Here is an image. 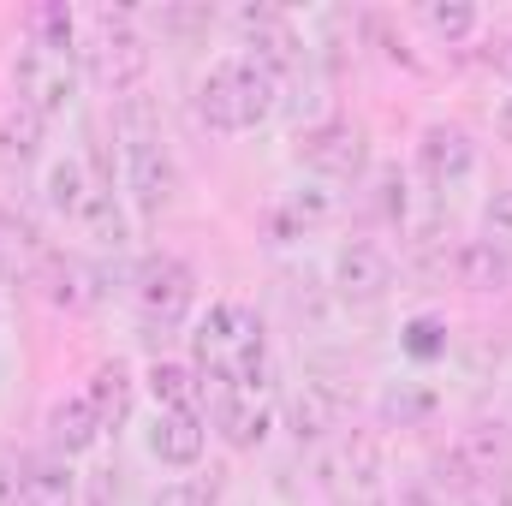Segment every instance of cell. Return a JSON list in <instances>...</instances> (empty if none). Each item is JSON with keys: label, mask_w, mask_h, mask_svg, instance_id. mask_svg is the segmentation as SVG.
<instances>
[{"label": "cell", "mask_w": 512, "mask_h": 506, "mask_svg": "<svg viewBox=\"0 0 512 506\" xmlns=\"http://www.w3.org/2000/svg\"><path fill=\"white\" fill-rule=\"evenodd\" d=\"M191 370L209 387H268L274 358H268V328L251 304H209L191 322Z\"/></svg>", "instance_id": "cell-1"}, {"label": "cell", "mask_w": 512, "mask_h": 506, "mask_svg": "<svg viewBox=\"0 0 512 506\" xmlns=\"http://www.w3.org/2000/svg\"><path fill=\"white\" fill-rule=\"evenodd\" d=\"M280 108V78L251 60L245 48L209 60V72L197 78V114L209 131H227V137H245V131L268 126Z\"/></svg>", "instance_id": "cell-2"}, {"label": "cell", "mask_w": 512, "mask_h": 506, "mask_svg": "<svg viewBox=\"0 0 512 506\" xmlns=\"http://www.w3.org/2000/svg\"><path fill=\"white\" fill-rule=\"evenodd\" d=\"M78 72L96 84V90H108V96H137V84L149 78V36L143 30H131L126 18H114V12H102V18H90L84 24V36H78Z\"/></svg>", "instance_id": "cell-3"}, {"label": "cell", "mask_w": 512, "mask_h": 506, "mask_svg": "<svg viewBox=\"0 0 512 506\" xmlns=\"http://www.w3.org/2000/svg\"><path fill=\"white\" fill-rule=\"evenodd\" d=\"M78 84H84V72H78L72 54L48 48V42H36V36L18 42V54H12V102H18V108L42 114V120L54 126L60 114H72Z\"/></svg>", "instance_id": "cell-4"}, {"label": "cell", "mask_w": 512, "mask_h": 506, "mask_svg": "<svg viewBox=\"0 0 512 506\" xmlns=\"http://www.w3.org/2000/svg\"><path fill=\"white\" fill-rule=\"evenodd\" d=\"M131 304L149 328H185L197 322V268L173 251H149L131 268Z\"/></svg>", "instance_id": "cell-5"}, {"label": "cell", "mask_w": 512, "mask_h": 506, "mask_svg": "<svg viewBox=\"0 0 512 506\" xmlns=\"http://www.w3.org/2000/svg\"><path fill=\"white\" fill-rule=\"evenodd\" d=\"M477 167H483V149H477V137L465 126H447V120L423 126V137H417V179H423V191L435 203L465 197L477 185Z\"/></svg>", "instance_id": "cell-6"}, {"label": "cell", "mask_w": 512, "mask_h": 506, "mask_svg": "<svg viewBox=\"0 0 512 506\" xmlns=\"http://www.w3.org/2000/svg\"><path fill=\"white\" fill-rule=\"evenodd\" d=\"M298 167L322 185H358L370 173V131L358 120H316L298 131Z\"/></svg>", "instance_id": "cell-7"}, {"label": "cell", "mask_w": 512, "mask_h": 506, "mask_svg": "<svg viewBox=\"0 0 512 506\" xmlns=\"http://www.w3.org/2000/svg\"><path fill=\"white\" fill-rule=\"evenodd\" d=\"M120 185H126V203L137 215L173 209V197H179V161H173V149H167L161 131L120 137Z\"/></svg>", "instance_id": "cell-8"}, {"label": "cell", "mask_w": 512, "mask_h": 506, "mask_svg": "<svg viewBox=\"0 0 512 506\" xmlns=\"http://www.w3.org/2000/svg\"><path fill=\"white\" fill-rule=\"evenodd\" d=\"M209 429L233 447V453H256L268 435H274V393L268 387H209V405H203Z\"/></svg>", "instance_id": "cell-9"}, {"label": "cell", "mask_w": 512, "mask_h": 506, "mask_svg": "<svg viewBox=\"0 0 512 506\" xmlns=\"http://www.w3.org/2000/svg\"><path fill=\"white\" fill-rule=\"evenodd\" d=\"M316 483L322 489H334V495H376V483H382V447H376V435H364V429H340L334 441H322L316 447Z\"/></svg>", "instance_id": "cell-10"}, {"label": "cell", "mask_w": 512, "mask_h": 506, "mask_svg": "<svg viewBox=\"0 0 512 506\" xmlns=\"http://www.w3.org/2000/svg\"><path fill=\"white\" fill-rule=\"evenodd\" d=\"M441 471H453L459 489H471V483H501V477L512 471V429L507 423H495V417L465 423V429L453 435Z\"/></svg>", "instance_id": "cell-11"}, {"label": "cell", "mask_w": 512, "mask_h": 506, "mask_svg": "<svg viewBox=\"0 0 512 506\" xmlns=\"http://www.w3.org/2000/svg\"><path fill=\"white\" fill-rule=\"evenodd\" d=\"M328 280H334L340 304L370 310V304H382L387 292H393V256L382 245H370V239H346L334 251V262H328Z\"/></svg>", "instance_id": "cell-12"}, {"label": "cell", "mask_w": 512, "mask_h": 506, "mask_svg": "<svg viewBox=\"0 0 512 506\" xmlns=\"http://www.w3.org/2000/svg\"><path fill=\"white\" fill-rule=\"evenodd\" d=\"M286 417H292V435L298 441H334L340 429H346V417H352V393L340 387L334 376H304L292 387V399H286Z\"/></svg>", "instance_id": "cell-13"}, {"label": "cell", "mask_w": 512, "mask_h": 506, "mask_svg": "<svg viewBox=\"0 0 512 506\" xmlns=\"http://www.w3.org/2000/svg\"><path fill=\"white\" fill-rule=\"evenodd\" d=\"M143 447L167 471H197L209 453V417L203 411H155L143 429Z\"/></svg>", "instance_id": "cell-14"}, {"label": "cell", "mask_w": 512, "mask_h": 506, "mask_svg": "<svg viewBox=\"0 0 512 506\" xmlns=\"http://www.w3.org/2000/svg\"><path fill=\"white\" fill-rule=\"evenodd\" d=\"M233 24L245 30V54L262 60L274 78L280 72H292L298 60H304V36L292 30V18H280L274 6H245V12H233Z\"/></svg>", "instance_id": "cell-15"}, {"label": "cell", "mask_w": 512, "mask_h": 506, "mask_svg": "<svg viewBox=\"0 0 512 506\" xmlns=\"http://www.w3.org/2000/svg\"><path fill=\"white\" fill-rule=\"evenodd\" d=\"M334 215H340V197H334L322 179H304V185L280 191V203L268 209V233H274L280 245H286V239H310V233H322Z\"/></svg>", "instance_id": "cell-16"}, {"label": "cell", "mask_w": 512, "mask_h": 506, "mask_svg": "<svg viewBox=\"0 0 512 506\" xmlns=\"http://www.w3.org/2000/svg\"><path fill=\"white\" fill-rule=\"evenodd\" d=\"M18 506H78V471L60 453L18 459Z\"/></svg>", "instance_id": "cell-17"}, {"label": "cell", "mask_w": 512, "mask_h": 506, "mask_svg": "<svg viewBox=\"0 0 512 506\" xmlns=\"http://www.w3.org/2000/svg\"><path fill=\"white\" fill-rule=\"evenodd\" d=\"M102 417H96V405L84 399V393H66V399H54L48 405V447L60 453V459H78V453H96L102 447Z\"/></svg>", "instance_id": "cell-18"}, {"label": "cell", "mask_w": 512, "mask_h": 506, "mask_svg": "<svg viewBox=\"0 0 512 506\" xmlns=\"http://www.w3.org/2000/svg\"><path fill=\"white\" fill-rule=\"evenodd\" d=\"M0 167L6 173H30V167H48V120L6 102L0 108Z\"/></svg>", "instance_id": "cell-19"}, {"label": "cell", "mask_w": 512, "mask_h": 506, "mask_svg": "<svg viewBox=\"0 0 512 506\" xmlns=\"http://www.w3.org/2000/svg\"><path fill=\"white\" fill-rule=\"evenodd\" d=\"M137 387H143V381L131 376V364H120V358H108V364H96V370H90L84 399L96 405L102 429H126L131 411H137Z\"/></svg>", "instance_id": "cell-20"}, {"label": "cell", "mask_w": 512, "mask_h": 506, "mask_svg": "<svg viewBox=\"0 0 512 506\" xmlns=\"http://www.w3.org/2000/svg\"><path fill=\"white\" fill-rule=\"evenodd\" d=\"M143 387H149L155 411H203L209 405V381L197 376L191 364H179V358H155L143 370Z\"/></svg>", "instance_id": "cell-21"}, {"label": "cell", "mask_w": 512, "mask_h": 506, "mask_svg": "<svg viewBox=\"0 0 512 506\" xmlns=\"http://www.w3.org/2000/svg\"><path fill=\"white\" fill-rule=\"evenodd\" d=\"M90 191H96V179H90L84 155H48V167H42V197H48V209H54L60 221H78L84 203H90Z\"/></svg>", "instance_id": "cell-22"}, {"label": "cell", "mask_w": 512, "mask_h": 506, "mask_svg": "<svg viewBox=\"0 0 512 506\" xmlns=\"http://www.w3.org/2000/svg\"><path fill=\"white\" fill-rule=\"evenodd\" d=\"M447 268H453V280L471 286V292H507L512 286V256H501L489 239H465L459 251L447 256Z\"/></svg>", "instance_id": "cell-23"}, {"label": "cell", "mask_w": 512, "mask_h": 506, "mask_svg": "<svg viewBox=\"0 0 512 506\" xmlns=\"http://www.w3.org/2000/svg\"><path fill=\"white\" fill-rule=\"evenodd\" d=\"M78 227H84L96 245H108V251H126L131 245V215H126V203H120V191H114L108 179H96V191H90Z\"/></svg>", "instance_id": "cell-24"}, {"label": "cell", "mask_w": 512, "mask_h": 506, "mask_svg": "<svg viewBox=\"0 0 512 506\" xmlns=\"http://www.w3.org/2000/svg\"><path fill=\"white\" fill-rule=\"evenodd\" d=\"M417 24H423L435 42L459 48V42H471V36L483 30V12H477L471 0H447V6H423V12H417Z\"/></svg>", "instance_id": "cell-25"}, {"label": "cell", "mask_w": 512, "mask_h": 506, "mask_svg": "<svg viewBox=\"0 0 512 506\" xmlns=\"http://www.w3.org/2000/svg\"><path fill=\"white\" fill-rule=\"evenodd\" d=\"M30 36L36 42H48V48H60V54H78V36H84V18L72 12V6H36L30 12Z\"/></svg>", "instance_id": "cell-26"}, {"label": "cell", "mask_w": 512, "mask_h": 506, "mask_svg": "<svg viewBox=\"0 0 512 506\" xmlns=\"http://www.w3.org/2000/svg\"><path fill=\"white\" fill-rule=\"evenodd\" d=\"M405 352H411L417 364L441 358V352H447V322H441V316H411V322H405Z\"/></svg>", "instance_id": "cell-27"}, {"label": "cell", "mask_w": 512, "mask_h": 506, "mask_svg": "<svg viewBox=\"0 0 512 506\" xmlns=\"http://www.w3.org/2000/svg\"><path fill=\"white\" fill-rule=\"evenodd\" d=\"M483 239H489L501 256H512V185L483 203Z\"/></svg>", "instance_id": "cell-28"}, {"label": "cell", "mask_w": 512, "mask_h": 506, "mask_svg": "<svg viewBox=\"0 0 512 506\" xmlns=\"http://www.w3.org/2000/svg\"><path fill=\"white\" fill-rule=\"evenodd\" d=\"M149 506H215V483H209V477H179V483H161Z\"/></svg>", "instance_id": "cell-29"}, {"label": "cell", "mask_w": 512, "mask_h": 506, "mask_svg": "<svg viewBox=\"0 0 512 506\" xmlns=\"http://www.w3.org/2000/svg\"><path fill=\"white\" fill-rule=\"evenodd\" d=\"M54 304H96V286H90V268L84 262H54Z\"/></svg>", "instance_id": "cell-30"}, {"label": "cell", "mask_w": 512, "mask_h": 506, "mask_svg": "<svg viewBox=\"0 0 512 506\" xmlns=\"http://www.w3.org/2000/svg\"><path fill=\"white\" fill-rule=\"evenodd\" d=\"M376 191H382V197H376V209H382L387 221H405V173H399V167H387L382 179H376Z\"/></svg>", "instance_id": "cell-31"}, {"label": "cell", "mask_w": 512, "mask_h": 506, "mask_svg": "<svg viewBox=\"0 0 512 506\" xmlns=\"http://www.w3.org/2000/svg\"><path fill=\"white\" fill-rule=\"evenodd\" d=\"M387 411H399V417H423V411H429V405H435V399H429V393H417V399H411V393H399V387H387V399H382Z\"/></svg>", "instance_id": "cell-32"}, {"label": "cell", "mask_w": 512, "mask_h": 506, "mask_svg": "<svg viewBox=\"0 0 512 506\" xmlns=\"http://www.w3.org/2000/svg\"><path fill=\"white\" fill-rule=\"evenodd\" d=\"M387 506H435V495H429V489H399Z\"/></svg>", "instance_id": "cell-33"}, {"label": "cell", "mask_w": 512, "mask_h": 506, "mask_svg": "<svg viewBox=\"0 0 512 506\" xmlns=\"http://www.w3.org/2000/svg\"><path fill=\"white\" fill-rule=\"evenodd\" d=\"M495 126H501V137H507V143H512V96H507V108L495 114Z\"/></svg>", "instance_id": "cell-34"}]
</instances>
